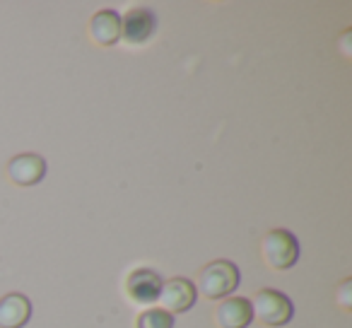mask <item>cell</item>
Listing matches in <instances>:
<instances>
[{"label": "cell", "instance_id": "7a4b0ae2", "mask_svg": "<svg viewBox=\"0 0 352 328\" xmlns=\"http://www.w3.org/2000/svg\"><path fill=\"white\" fill-rule=\"evenodd\" d=\"M251 311H254L256 321L263 326H285L292 321L294 316V304L289 297L280 289H261L256 292V299L251 302Z\"/></svg>", "mask_w": 352, "mask_h": 328}, {"label": "cell", "instance_id": "8992f818", "mask_svg": "<svg viewBox=\"0 0 352 328\" xmlns=\"http://www.w3.org/2000/svg\"><path fill=\"white\" fill-rule=\"evenodd\" d=\"M157 30V17L147 8H135L121 20V39L126 44H145Z\"/></svg>", "mask_w": 352, "mask_h": 328}, {"label": "cell", "instance_id": "52a82bcc", "mask_svg": "<svg viewBox=\"0 0 352 328\" xmlns=\"http://www.w3.org/2000/svg\"><path fill=\"white\" fill-rule=\"evenodd\" d=\"M162 283L164 280L160 278V273L150 268H138L128 275L126 280V292L133 302L138 304H152L160 299V292H162Z\"/></svg>", "mask_w": 352, "mask_h": 328}, {"label": "cell", "instance_id": "7c38bea8", "mask_svg": "<svg viewBox=\"0 0 352 328\" xmlns=\"http://www.w3.org/2000/svg\"><path fill=\"white\" fill-rule=\"evenodd\" d=\"M350 289H352V280L347 278V280H342L340 287H338V292H336L338 302H340V307L345 309V311H350V309H352V292H350Z\"/></svg>", "mask_w": 352, "mask_h": 328}, {"label": "cell", "instance_id": "6da1fadb", "mask_svg": "<svg viewBox=\"0 0 352 328\" xmlns=\"http://www.w3.org/2000/svg\"><path fill=\"white\" fill-rule=\"evenodd\" d=\"M239 268L232 261L220 259L208 263L206 268L198 273V285L196 292H201L208 299H225L239 287Z\"/></svg>", "mask_w": 352, "mask_h": 328}, {"label": "cell", "instance_id": "ba28073f", "mask_svg": "<svg viewBox=\"0 0 352 328\" xmlns=\"http://www.w3.org/2000/svg\"><path fill=\"white\" fill-rule=\"evenodd\" d=\"M215 321L220 328H246L254 321L251 299L246 297H225L215 309Z\"/></svg>", "mask_w": 352, "mask_h": 328}, {"label": "cell", "instance_id": "30bf717a", "mask_svg": "<svg viewBox=\"0 0 352 328\" xmlns=\"http://www.w3.org/2000/svg\"><path fill=\"white\" fill-rule=\"evenodd\" d=\"M89 36L99 46H113L121 39V15L116 10H102L89 22Z\"/></svg>", "mask_w": 352, "mask_h": 328}, {"label": "cell", "instance_id": "5b68a950", "mask_svg": "<svg viewBox=\"0 0 352 328\" xmlns=\"http://www.w3.org/2000/svg\"><path fill=\"white\" fill-rule=\"evenodd\" d=\"M8 177L15 186H36L46 177V160L34 152H25L8 162Z\"/></svg>", "mask_w": 352, "mask_h": 328}, {"label": "cell", "instance_id": "3957f363", "mask_svg": "<svg viewBox=\"0 0 352 328\" xmlns=\"http://www.w3.org/2000/svg\"><path fill=\"white\" fill-rule=\"evenodd\" d=\"M261 254L273 270H287L299 261V241L289 230H270L261 241Z\"/></svg>", "mask_w": 352, "mask_h": 328}, {"label": "cell", "instance_id": "277c9868", "mask_svg": "<svg viewBox=\"0 0 352 328\" xmlns=\"http://www.w3.org/2000/svg\"><path fill=\"white\" fill-rule=\"evenodd\" d=\"M196 283H191L188 278H171L162 283V292L157 302L162 304V309L169 314H184L196 304Z\"/></svg>", "mask_w": 352, "mask_h": 328}, {"label": "cell", "instance_id": "8fae6325", "mask_svg": "<svg viewBox=\"0 0 352 328\" xmlns=\"http://www.w3.org/2000/svg\"><path fill=\"white\" fill-rule=\"evenodd\" d=\"M135 328H174V316L164 309H147L138 316Z\"/></svg>", "mask_w": 352, "mask_h": 328}, {"label": "cell", "instance_id": "9c48e42d", "mask_svg": "<svg viewBox=\"0 0 352 328\" xmlns=\"http://www.w3.org/2000/svg\"><path fill=\"white\" fill-rule=\"evenodd\" d=\"M32 318V302L27 294L10 292L0 299V328H22Z\"/></svg>", "mask_w": 352, "mask_h": 328}]
</instances>
